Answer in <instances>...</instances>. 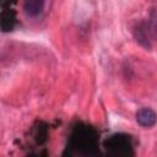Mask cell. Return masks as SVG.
I'll return each instance as SVG.
<instances>
[{
  "instance_id": "obj_1",
  "label": "cell",
  "mask_w": 157,
  "mask_h": 157,
  "mask_svg": "<svg viewBox=\"0 0 157 157\" xmlns=\"http://www.w3.org/2000/svg\"><path fill=\"white\" fill-rule=\"evenodd\" d=\"M151 34H152V31L150 28L148 22L147 23L141 22L134 29V36H135L136 40L139 42V44H141L146 49L151 48Z\"/></svg>"
},
{
  "instance_id": "obj_2",
  "label": "cell",
  "mask_w": 157,
  "mask_h": 157,
  "mask_svg": "<svg viewBox=\"0 0 157 157\" xmlns=\"http://www.w3.org/2000/svg\"><path fill=\"white\" fill-rule=\"evenodd\" d=\"M135 117L136 121L144 128H151L157 123V114L151 108H140Z\"/></svg>"
},
{
  "instance_id": "obj_3",
  "label": "cell",
  "mask_w": 157,
  "mask_h": 157,
  "mask_svg": "<svg viewBox=\"0 0 157 157\" xmlns=\"http://www.w3.org/2000/svg\"><path fill=\"white\" fill-rule=\"evenodd\" d=\"M44 7V1L42 0H27L23 4V10L28 16H38Z\"/></svg>"
}]
</instances>
